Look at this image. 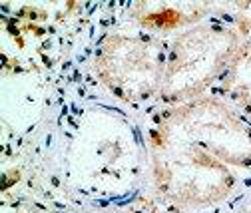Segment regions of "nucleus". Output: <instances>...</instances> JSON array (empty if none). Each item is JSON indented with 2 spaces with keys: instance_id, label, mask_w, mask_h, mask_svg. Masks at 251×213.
I'll return each instance as SVG.
<instances>
[{
  "instance_id": "obj_4",
  "label": "nucleus",
  "mask_w": 251,
  "mask_h": 213,
  "mask_svg": "<svg viewBox=\"0 0 251 213\" xmlns=\"http://www.w3.org/2000/svg\"><path fill=\"white\" fill-rule=\"evenodd\" d=\"M155 130L174 138H187L200 147L203 145L222 164L241 167L251 164V132L237 124L231 110L213 98H196L168 110L164 124Z\"/></svg>"
},
{
  "instance_id": "obj_3",
  "label": "nucleus",
  "mask_w": 251,
  "mask_h": 213,
  "mask_svg": "<svg viewBox=\"0 0 251 213\" xmlns=\"http://www.w3.org/2000/svg\"><path fill=\"white\" fill-rule=\"evenodd\" d=\"M168 50L150 36L108 34L96 48L94 70L110 92L130 104L160 96Z\"/></svg>"
},
{
  "instance_id": "obj_2",
  "label": "nucleus",
  "mask_w": 251,
  "mask_h": 213,
  "mask_svg": "<svg viewBox=\"0 0 251 213\" xmlns=\"http://www.w3.org/2000/svg\"><path fill=\"white\" fill-rule=\"evenodd\" d=\"M155 188L168 199L203 207L224 201L235 188V177L205 149L151 132Z\"/></svg>"
},
{
  "instance_id": "obj_1",
  "label": "nucleus",
  "mask_w": 251,
  "mask_h": 213,
  "mask_svg": "<svg viewBox=\"0 0 251 213\" xmlns=\"http://www.w3.org/2000/svg\"><path fill=\"white\" fill-rule=\"evenodd\" d=\"M243 50L237 30L217 22L196 26L179 34L168 50L162 100L185 104L200 98L224 70H229Z\"/></svg>"
}]
</instances>
